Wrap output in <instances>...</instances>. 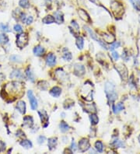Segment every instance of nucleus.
I'll use <instances>...</instances> for the list:
<instances>
[{
  "instance_id": "39",
  "label": "nucleus",
  "mask_w": 140,
  "mask_h": 154,
  "mask_svg": "<svg viewBox=\"0 0 140 154\" xmlns=\"http://www.w3.org/2000/svg\"><path fill=\"white\" fill-rule=\"evenodd\" d=\"M112 57L114 58V60H117L119 58V55L117 54V52H116V51H113V53H112Z\"/></svg>"
},
{
  "instance_id": "17",
  "label": "nucleus",
  "mask_w": 140,
  "mask_h": 154,
  "mask_svg": "<svg viewBox=\"0 0 140 154\" xmlns=\"http://www.w3.org/2000/svg\"><path fill=\"white\" fill-rule=\"evenodd\" d=\"M54 18L51 15H48V16H47L44 18L43 20H42V22L44 23H45V24H51V23H54Z\"/></svg>"
},
{
  "instance_id": "32",
  "label": "nucleus",
  "mask_w": 140,
  "mask_h": 154,
  "mask_svg": "<svg viewBox=\"0 0 140 154\" xmlns=\"http://www.w3.org/2000/svg\"><path fill=\"white\" fill-rule=\"evenodd\" d=\"M113 144H114L115 146H117V147H123V146H124V143H123V142H121V141H120V140L118 139L114 140V142H113Z\"/></svg>"
},
{
  "instance_id": "37",
  "label": "nucleus",
  "mask_w": 140,
  "mask_h": 154,
  "mask_svg": "<svg viewBox=\"0 0 140 154\" xmlns=\"http://www.w3.org/2000/svg\"><path fill=\"white\" fill-rule=\"evenodd\" d=\"M32 22H33V17H32L31 16H29V17H26V20H25L24 23H26L27 25H29V24H31Z\"/></svg>"
},
{
  "instance_id": "5",
  "label": "nucleus",
  "mask_w": 140,
  "mask_h": 154,
  "mask_svg": "<svg viewBox=\"0 0 140 154\" xmlns=\"http://www.w3.org/2000/svg\"><path fill=\"white\" fill-rule=\"evenodd\" d=\"M90 147V143L89 141L86 139H83L80 141L79 143V149H80V152H86L89 149Z\"/></svg>"
},
{
  "instance_id": "27",
  "label": "nucleus",
  "mask_w": 140,
  "mask_h": 154,
  "mask_svg": "<svg viewBox=\"0 0 140 154\" xmlns=\"http://www.w3.org/2000/svg\"><path fill=\"white\" fill-rule=\"evenodd\" d=\"M130 2L135 9H137L138 11H140V0H130Z\"/></svg>"
},
{
  "instance_id": "4",
  "label": "nucleus",
  "mask_w": 140,
  "mask_h": 154,
  "mask_svg": "<svg viewBox=\"0 0 140 154\" xmlns=\"http://www.w3.org/2000/svg\"><path fill=\"white\" fill-rule=\"evenodd\" d=\"M27 96H28V99L31 103V107L32 110H36L37 108V100L35 95L33 94L31 90H29L27 92Z\"/></svg>"
},
{
  "instance_id": "43",
  "label": "nucleus",
  "mask_w": 140,
  "mask_h": 154,
  "mask_svg": "<svg viewBox=\"0 0 140 154\" xmlns=\"http://www.w3.org/2000/svg\"><path fill=\"white\" fill-rule=\"evenodd\" d=\"M139 22H140V18H139Z\"/></svg>"
},
{
  "instance_id": "6",
  "label": "nucleus",
  "mask_w": 140,
  "mask_h": 154,
  "mask_svg": "<svg viewBox=\"0 0 140 154\" xmlns=\"http://www.w3.org/2000/svg\"><path fill=\"white\" fill-rule=\"evenodd\" d=\"M38 114L40 115V120H41V123H43V126L46 128L48 125V116L46 113L45 111H38Z\"/></svg>"
},
{
  "instance_id": "38",
  "label": "nucleus",
  "mask_w": 140,
  "mask_h": 154,
  "mask_svg": "<svg viewBox=\"0 0 140 154\" xmlns=\"http://www.w3.org/2000/svg\"><path fill=\"white\" fill-rule=\"evenodd\" d=\"M10 59H11L12 62H18V59H20V57L17 56V55H12L10 57Z\"/></svg>"
},
{
  "instance_id": "11",
  "label": "nucleus",
  "mask_w": 140,
  "mask_h": 154,
  "mask_svg": "<svg viewBox=\"0 0 140 154\" xmlns=\"http://www.w3.org/2000/svg\"><path fill=\"white\" fill-rule=\"evenodd\" d=\"M61 94H62V90L58 86H54L50 90V94L54 97H58L61 95Z\"/></svg>"
},
{
  "instance_id": "12",
  "label": "nucleus",
  "mask_w": 140,
  "mask_h": 154,
  "mask_svg": "<svg viewBox=\"0 0 140 154\" xmlns=\"http://www.w3.org/2000/svg\"><path fill=\"white\" fill-rule=\"evenodd\" d=\"M54 20L58 23H62L64 21V17H63L62 13L61 11H56L54 13Z\"/></svg>"
},
{
  "instance_id": "26",
  "label": "nucleus",
  "mask_w": 140,
  "mask_h": 154,
  "mask_svg": "<svg viewBox=\"0 0 140 154\" xmlns=\"http://www.w3.org/2000/svg\"><path fill=\"white\" fill-rule=\"evenodd\" d=\"M26 75L27 76V78H28L29 80H31V82H34V81H35V76L33 74V72L31 71L30 68H28L26 70Z\"/></svg>"
},
{
  "instance_id": "9",
  "label": "nucleus",
  "mask_w": 140,
  "mask_h": 154,
  "mask_svg": "<svg viewBox=\"0 0 140 154\" xmlns=\"http://www.w3.org/2000/svg\"><path fill=\"white\" fill-rule=\"evenodd\" d=\"M16 108L17 109V111H20L21 114H25V112H26V104H25L24 101H23V100L19 101V102L17 104Z\"/></svg>"
},
{
  "instance_id": "36",
  "label": "nucleus",
  "mask_w": 140,
  "mask_h": 154,
  "mask_svg": "<svg viewBox=\"0 0 140 154\" xmlns=\"http://www.w3.org/2000/svg\"><path fill=\"white\" fill-rule=\"evenodd\" d=\"M6 149V143H3L2 140H0V153L3 152Z\"/></svg>"
},
{
  "instance_id": "10",
  "label": "nucleus",
  "mask_w": 140,
  "mask_h": 154,
  "mask_svg": "<svg viewBox=\"0 0 140 154\" xmlns=\"http://www.w3.org/2000/svg\"><path fill=\"white\" fill-rule=\"evenodd\" d=\"M9 77L11 79H13V78H17V79H23V73L21 72L20 69H14L13 70L10 75H9Z\"/></svg>"
},
{
  "instance_id": "1",
  "label": "nucleus",
  "mask_w": 140,
  "mask_h": 154,
  "mask_svg": "<svg viewBox=\"0 0 140 154\" xmlns=\"http://www.w3.org/2000/svg\"><path fill=\"white\" fill-rule=\"evenodd\" d=\"M105 93L109 101L113 102L117 98V93L115 90V86L111 82H107L105 85Z\"/></svg>"
},
{
  "instance_id": "15",
  "label": "nucleus",
  "mask_w": 140,
  "mask_h": 154,
  "mask_svg": "<svg viewBox=\"0 0 140 154\" xmlns=\"http://www.w3.org/2000/svg\"><path fill=\"white\" fill-rule=\"evenodd\" d=\"M48 145L50 149V150H52L55 148V146L57 145V139L56 138H50L48 141Z\"/></svg>"
},
{
  "instance_id": "8",
  "label": "nucleus",
  "mask_w": 140,
  "mask_h": 154,
  "mask_svg": "<svg viewBox=\"0 0 140 154\" xmlns=\"http://www.w3.org/2000/svg\"><path fill=\"white\" fill-rule=\"evenodd\" d=\"M74 72L75 74L79 76H83V75H84V73H85V68H84V66H82V65L76 64V65L75 66Z\"/></svg>"
},
{
  "instance_id": "18",
  "label": "nucleus",
  "mask_w": 140,
  "mask_h": 154,
  "mask_svg": "<svg viewBox=\"0 0 140 154\" xmlns=\"http://www.w3.org/2000/svg\"><path fill=\"white\" fill-rule=\"evenodd\" d=\"M72 28L73 29V34H79L80 33V27H79V24L76 23V21L75 20H72L71 23ZM71 28V27H70Z\"/></svg>"
},
{
  "instance_id": "13",
  "label": "nucleus",
  "mask_w": 140,
  "mask_h": 154,
  "mask_svg": "<svg viewBox=\"0 0 140 154\" xmlns=\"http://www.w3.org/2000/svg\"><path fill=\"white\" fill-rule=\"evenodd\" d=\"M78 13H79V15H80V17H81V19L84 20V21L88 22V21L90 20V18L89 15L87 14V13H86L85 10H83V9H79Z\"/></svg>"
},
{
  "instance_id": "22",
  "label": "nucleus",
  "mask_w": 140,
  "mask_h": 154,
  "mask_svg": "<svg viewBox=\"0 0 140 154\" xmlns=\"http://www.w3.org/2000/svg\"><path fill=\"white\" fill-rule=\"evenodd\" d=\"M123 109H124V105H123L122 103H118V104H117V105L113 107V110H114V112L115 114L118 113L119 111H121Z\"/></svg>"
},
{
  "instance_id": "35",
  "label": "nucleus",
  "mask_w": 140,
  "mask_h": 154,
  "mask_svg": "<svg viewBox=\"0 0 140 154\" xmlns=\"http://www.w3.org/2000/svg\"><path fill=\"white\" fill-rule=\"evenodd\" d=\"M46 138L44 135H40V136L38 137V139H37V142L39 144H43L44 143V141H45Z\"/></svg>"
},
{
  "instance_id": "28",
  "label": "nucleus",
  "mask_w": 140,
  "mask_h": 154,
  "mask_svg": "<svg viewBox=\"0 0 140 154\" xmlns=\"http://www.w3.org/2000/svg\"><path fill=\"white\" fill-rule=\"evenodd\" d=\"M0 31L3 32H10V28L7 24H4V23H0Z\"/></svg>"
},
{
  "instance_id": "29",
  "label": "nucleus",
  "mask_w": 140,
  "mask_h": 154,
  "mask_svg": "<svg viewBox=\"0 0 140 154\" xmlns=\"http://www.w3.org/2000/svg\"><path fill=\"white\" fill-rule=\"evenodd\" d=\"M90 121H91L92 125H97L98 121H99V118L96 114H91L90 116Z\"/></svg>"
},
{
  "instance_id": "19",
  "label": "nucleus",
  "mask_w": 140,
  "mask_h": 154,
  "mask_svg": "<svg viewBox=\"0 0 140 154\" xmlns=\"http://www.w3.org/2000/svg\"><path fill=\"white\" fill-rule=\"evenodd\" d=\"M20 145L21 146H23V148L25 149H30L32 147V143L31 141H29V140H23V141H21L20 142Z\"/></svg>"
},
{
  "instance_id": "41",
  "label": "nucleus",
  "mask_w": 140,
  "mask_h": 154,
  "mask_svg": "<svg viewBox=\"0 0 140 154\" xmlns=\"http://www.w3.org/2000/svg\"><path fill=\"white\" fill-rule=\"evenodd\" d=\"M4 78H5V76L3 74V73H0V83L4 80Z\"/></svg>"
},
{
  "instance_id": "40",
  "label": "nucleus",
  "mask_w": 140,
  "mask_h": 154,
  "mask_svg": "<svg viewBox=\"0 0 140 154\" xmlns=\"http://www.w3.org/2000/svg\"><path fill=\"white\" fill-rule=\"evenodd\" d=\"M71 149L73 152H76V150H77V148H76V143H75L74 142H72V143Z\"/></svg>"
},
{
  "instance_id": "2",
  "label": "nucleus",
  "mask_w": 140,
  "mask_h": 154,
  "mask_svg": "<svg viewBox=\"0 0 140 154\" xmlns=\"http://www.w3.org/2000/svg\"><path fill=\"white\" fill-rule=\"evenodd\" d=\"M28 44V35L26 33L20 34L17 36V45L20 48H23Z\"/></svg>"
},
{
  "instance_id": "34",
  "label": "nucleus",
  "mask_w": 140,
  "mask_h": 154,
  "mask_svg": "<svg viewBox=\"0 0 140 154\" xmlns=\"http://www.w3.org/2000/svg\"><path fill=\"white\" fill-rule=\"evenodd\" d=\"M120 45H121L120 42H118V41H115V42L113 43L111 45V48H110V49H111V51H113L114 49L117 48H118V47H119Z\"/></svg>"
},
{
  "instance_id": "3",
  "label": "nucleus",
  "mask_w": 140,
  "mask_h": 154,
  "mask_svg": "<svg viewBox=\"0 0 140 154\" xmlns=\"http://www.w3.org/2000/svg\"><path fill=\"white\" fill-rule=\"evenodd\" d=\"M111 9L114 16L117 17H121L124 13V9H123L122 5L117 2H113L111 3Z\"/></svg>"
},
{
  "instance_id": "24",
  "label": "nucleus",
  "mask_w": 140,
  "mask_h": 154,
  "mask_svg": "<svg viewBox=\"0 0 140 154\" xmlns=\"http://www.w3.org/2000/svg\"><path fill=\"white\" fill-rule=\"evenodd\" d=\"M83 44H84V40L82 37H78L76 38V45H77L78 48L83 49Z\"/></svg>"
},
{
  "instance_id": "42",
  "label": "nucleus",
  "mask_w": 140,
  "mask_h": 154,
  "mask_svg": "<svg viewBox=\"0 0 140 154\" xmlns=\"http://www.w3.org/2000/svg\"><path fill=\"white\" fill-rule=\"evenodd\" d=\"M139 143H140V135L139 136Z\"/></svg>"
},
{
  "instance_id": "33",
  "label": "nucleus",
  "mask_w": 140,
  "mask_h": 154,
  "mask_svg": "<svg viewBox=\"0 0 140 154\" xmlns=\"http://www.w3.org/2000/svg\"><path fill=\"white\" fill-rule=\"evenodd\" d=\"M13 29H14L15 31L17 32V33H22L23 32V28H22V27L20 24H16Z\"/></svg>"
},
{
  "instance_id": "16",
  "label": "nucleus",
  "mask_w": 140,
  "mask_h": 154,
  "mask_svg": "<svg viewBox=\"0 0 140 154\" xmlns=\"http://www.w3.org/2000/svg\"><path fill=\"white\" fill-rule=\"evenodd\" d=\"M23 121H24V125H26L28 127H32L34 125V120H33V117L31 116H27L24 117Z\"/></svg>"
},
{
  "instance_id": "21",
  "label": "nucleus",
  "mask_w": 140,
  "mask_h": 154,
  "mask_svg": "<svg viewBox=\"0 0 140 154\" xmlns=\"http://www.w3.org/2000/svg\"><path fill=\"white\" fill-rule=\"evenodd\" d=\"M59 128H60L61 131H62V132H66L69 129V125L67 124L65 121H62L60 123V125H59Z\"/></svg>"
},
{
  "instance_id": "7",
  "label": "nucleus",
  "mask_w": 140,
  "mask_h": 154,
  "mask_svg": "<svg viewBox=\"0 0 140 154\" xmlns=\"http://www.w3.org/2000/svg\"><path fill=\"white\" fill-rule=\"evenodd\" d=\"M46 62L49 66H53L56 63V56L52 53L48 54L47 58H46Z\"/></svg>"
},
{
  "instance_id": "25",
  "label": "nucleus",
  "mask_w": 140,
  "mask_h": 154,
  "mask_svg": "<svg viewBox=\"0 0 140 154\" xmlns=\"http://www.w3.org/2000/svg\"><path fill=\"white\" fill-rule=\"evenodd\" d=\"M95 148H96V149H97V151L99 152V153L103 152V150H104L103 143H101L100 141H97V143H95Z\"/></svg>"
},
{
  "instance_id": "23",
  "label": "nucleus",
  "mask_w": 140,
  "mask_h": 154,
  "mask_svg": "<svg viewBox=\"0 0 140 154\" xmlns=\"http://www.w3.org/2000/svg\"><path fill=\"white\" fill-rule=\"evenodd\" d=\"M19 5L22 8L27 9L30 7V2H29L28 0H20Z\"/></svg>"
},
{
  "instance_id": "30",
  "label": "nucleus",
  "mask_w": 140,
  "mask_h": 154,
  "mask_svg": "<svg viewBox=\"0 0 140 154\" xmlns=\"http://www.w3.org/2000/svg\"><path fill=\"white\" fill-rule=\"evenodd\" d=\"M85 28H86V31H88L89 33H90V37H91L92 38L94 39V40H98V38H97V35H96V34H95L94 32V31H92L91 29L89 28L88 27H85Z\"/></svg>"
},
{
  "instance_id": "20",
  "label": "nucleus",
  "mask_w": 140,
  "mask_h": 154,
  "mask_svg": "<svg viewBox=\"0 0 140 154\" xmlns=\"http://www.w3.org/2000/svg\"><path fill=\"white\" fill-rule=\"evenodd\" d=\"M9 42V37L5 34H0V44H6Z\"/></svg>"
},
{
  "instance_id": "31",
  "label": "nucleus",
  "mask_w": 140,
  "mask_h": 154,
  "mask_svg": "<svg viewBox=\"0 0 140 154\" xmlns=\"http://www.w3.org/2000/svg\"><path fill=\"white\" fill-rule=\"evenodd\" d=\"M72 54L70 52H66V53H64L62 56V58L64 60H66V61H71L72 60Z\"/></svg>"
},
{
  "instance_id": "14",
  "label": "nucleus",
  "mask_w": 140,
  "mask_h": 154,
  "mask_svg": "<svg viewBox=\"0 0 140 154\" xmlns=\"http://www.w3.org/2000/svg\"><path fill=\"white\" fill-rule=\"evenodd\" d=\"M44 53V48L42 46L38 45L34 48V54L36 56H41Z\"/></svg>"
}]
</instances>
